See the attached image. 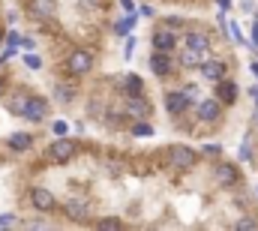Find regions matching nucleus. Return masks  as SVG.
I'll return each instance as SVG.
<instances>
[{
  "mask_svg": "<svg viewBox=\"0 0 258 231\" xmlns=\"http://www.w3.org/2000/svg\"><path fill=\"white\" fill-rule=\"evenodd\" d=\"M198 159H201V153L186 144H171L165 150V162L171 171H192V168H198Z\"/></svg>",
  "mask_w": 258,
  "mask_h": 231,
  "instance_id": "1",
  "label": "nucleus"
},
{
  "mask_svg": "<svg viewBox=\"0 0 258 231\" xmlns=\"http://www.w3.org/2000/svg\"><path fill=\"white\" fill-rule=\"evenodd\" d=\"M165 111L174 117V120H180V117L189 114V99H186V93H183L180 87L165 90Z\"/></svg>",
  "mask_w": 258,
  "mask_h": 231,
  "instance_id": "2",
  "label": "nucleus"
},
{
  "mask_svg": "<svg viewBox=\"0 0 258 231\" xmlns=\"http://www.w3.org/2000/svg\"><path fill=\"white\" fill-rule=\"evenodd\" d=\"M66 69H69L72 75H84V72H90V69H93V54H87V51H81V48L69 51V57H66Z\"/></svg>",
  "mask_w": 258,
  "mask_h": 231,
  "instance_id": "3",
  "label": "nucleus"
},
{
  "mask_svg": "<svg viewBox=\"0 0 258 231\" xmlns=\"http://www.w3.org/2000/svg\"><path fill=\"white\" fill-rule=\"evenodd\" d=\"M243 156L252 162V168L258 171V108L252 114V126H249V135H246V144H243Z\"/></svg>",
  "mask_w": 258,
  "mask_h": 231,
  "instance_id": "4",
  "label": "nucleus"
},
{
  "mask_svg": "<svg viewBox=\"0 0 258 231\" xmlns=\"http://www.w3.org/2000/svg\"><path fill=\"white\" fill-rule=\"evenodd\" d=\"M150 69H153L159 78L174 75V57H171V51H153V54H150Z\"/></svg>",
  "mask_w": 258,
  "mask_h": 231,
  "instance_id": "5",
  "label": "nucleus"
},
{
  "mask_svg": "<svg viewBox=\"0 0 258 231\" xmlns=\"http://www.w3.org/2000/svg\"><path fill=\"white\" fill-rule=\"evenodd\" d=\"M72 156H75V141H69V138L51 141V147H48V159H51V162H66V159H72Z\"/></svg>",
  "mask_w": 258,
  "mask_h": 231,
  "instance_id": "6",
  "label": "nucleus"
},
{
  "mask_svg": "<svg viewBox=\"0 0 258 231\" xmlns=\"http://www.w3.org/2000/svg\"><path fill=\"white\" fill-rule=\"evenodd\" d=\"M30 201H33V207L42 210V213H48V210L54 207V195H51V189H45V186H33V189H30Z\"/></svg>",
  "mask_w": 258,
  "mask_h": 231,
  "instance_id": "7",
  "label": "nucleus"
},
{
  "mask_svg": "<svg viewBox=\"0 0 258 231\" xmlns=\"http://www.w3.org/2000/svg\"><path fill=\"white\" fill-rule=\"evenodd\" d=\"M48 114V105H45V99H27V105H24V114L27 120H45Z\"/></svg>",
  "mask_w": 258,
  "mask_h": 231,
  "instance_id": "8",
  "label": "nucleus"
},
{
  "mask_svg": "<svg viewBox=\"0 0 258 231\" xmlns=\"http://www.w3.org/2000/svg\"><path fill=\"white\" fill-rule=\"evenodd\" d=\"M126 114L132 117V120H141V117H147V114H150V105H147V102H144L141 96H132V102H129Z\"/></svg>",
  "mask_w": 258,
  "mask_h": 231,
  "instance_id": "9",
  "label": "nucleus"
},
{
  "mask_svg": "<svg viewBox=\"0 0 258 231\" xmlns=\"http://www.w3.org/2000/svg\"><path fill=\"white\" fill-rule=\"evenodd\" d=\"M123 87H126V96H129V99L144 93V84H141V78H138V75H129L126 81H123Z\"/></svg>",
  "mask_w": 258,
  "mask_h": 231,
  "instance_id": "10",
  "label": "nucleus"
},
{
  "mask_svg": "<svg viewBox=\"0 0 258 231\" xmlns=\"http://www.w3.org/2000/svg\"><path fill=\"white\" fill-rule=\"evenodd\" d=\"M30 141H33V138H30L27 132H15V135L9 138V147H12V150H27Z\"/></svg>",
  "mask_w": 258,
  "mask_h": 231,
  "instance_id": "11",
  "label": "nucleus"
},
{
  "mask_svg": "<svg viewBox=\"0 0 258 231\" xmlns=\"http://www.w3.org/2000/svg\"><path fill=\"white\" fill-rule=\"evenodd\" d=\"M66 213H69L72 219H84L87 204H84V201H66Z\"/></svg>",
  "mask_w": 258,
  "mask_h": 231,
  "instance_id": "12",
  "label": "nucleus"
},
{
  "mask_svg": "<svg viewBox=\"0 0 258 231\" xmlns=\"http://www.w3.org/2000/svg\"><path fill=\"white\" fill-rule=\"evenodd\" d=\"M27 99H30V96H15V99H9V111H12V114H24Z\"/></svg>",
  "mask_w": 258,
  "mask_h": 231,
  "instance_id": "13",
  "label": "nucleus"
},
{
  "mask_svg": "<svg viewBox=\"0 0 258 231\" xmlns=\"http://www.w3.org/2000/svg\"><path fill=\"white\" fill-rule=\"evenodd\" d=\"M132 24H135V15H129V18H120V24H114V30H117V33H126Z\"/></svg>",
  "mask_w": 258,
  "mask_h": 231,
  "instance_id": "14",
  "label": "nucleus"
},
{
  "mask_svg": "<svg viewBox=\"0 0 258 231\" xmlns=\"http://www.w3.org/2000/svg\"><path fill=\"white\" fill-rule=\"evenodd\" d=\"M132 132H135V135H150V132H153V126H150V123H141V120H138V123L132 126Z\"/></svg>",
  "mask_w": 258,
  "mask_h": 231,
  "instance_id": "15",
  "label": "nucleus"
},
{
  "mask_svg": "<svg viewBox=\"0 0 258 231\" xmlns=\"http://www.w3.org/2000/svg\"><path fill=\"white\" fill-rule=\"evenodd\" d=\"M18 42H21V36H18V33H9V39H6V51H12Z\"/></svg>",
  "mask_w": 258,
  "mask_h": 231,
  "instance_id": "16",
  "label": "nucleus"
},
{
  "mask_svg": "<svg viewBox=\"0 0 258 231\" xmlns=\"http://www.w3.org/2000/svg\"><path fill=\"white\" fill-rule=\"evenodd\" d=\"M99 225H102V228H117V225H120V222H117V219H102V222H99Z\"/></svg>",
  "mask_w": 258,
  "mask_h": 231,
  "instance_id": "17",
  "label": "nucleus"
},
{
  "mask_svg": "<svg viewBox=\"0 0 258 231\" xmlns=\"http://www.w3.org/2000/svg\"><path fill=\"white\" fill-rule=\"evenodd\" d=\"M24 63H27L30 69H36V66H39V57H33V54H30V57H24Z\"/></svg>",
  "mask_w": 258,
  "mask_h": 231,
  "instance_id": "18",
  "label": "nucleus"
},
{
  "mask_svg": "<svg viewBox=\"0 0 258 231\" xmlns=\"http://www.w3.org/2000/svg\"><path fill=\"white\" fill-rule=\"evenodd\" d=\"M60 102H66V99H72V90H66V87H60V96H57Z\"/></svg>",
  "mask_w": 258,
  "mask_h": 231,
  "instance_id": "19",
  "label": "nucleus"
},
{
  "mask_svg": "<svg viewBox=\"0 0 258 231\" xmlns=\"http://www.w3.org/2000/svg\"><path fill=\"white\" fill-rule=\"evenodd\" d=\"M3 225H15V216H0V228Z\"/></svg>",
  "mask_w": 258,
  "mask_h": 231,
  "instance_id": "20",
  "label": "nucleus"
},
{
  "mask_svg": "<svg viewBox=\"0 0 258 231\" xmlns=\"http://www.w3.org/2000/svg\"><path fill=\"white\" fill-rule=\"evenodd\" d=\"M54 132H57V135H63V132H66V123H63V120H57V123H54Z\"/></svg>",
  "mask_w": 258,
  "mask_h": 231,
  "instance_id": "21",
  "label": "nucleus"
},
{
  "mask_svg": "<svg viewBox=\"0 0 258 231\" xmlns=\"http://www.w3.org/2000/svg\"><path fill=\"white\" fill-rule=\"evenodd\" d=\"M249 93H252V99H255V108H258V87H252Z\"/></svg>",
  "mask_w": 258,
  "mask_h": 231,
  "instance_id": "22",
  "label": "nucleus"
},
{
  "mask_svg": "<svg viewBox=\"0 0 258 231\" xmlns=\"http://www.w3.org/2000/svg\"><path fill=\"white\" fill-rule=\"evenodd\" d=\"M252 72H255V75H258V63H252Z\"/></svg>",
  "mask_w": 258,
  "mask_h": 231,
  "instance_id": "23",
  "label": "nucleus"
},
{
  "mask_svg": "<svg viewBox=\"0 0 258 231\" xmlns=\"http://www.w3.org/2000/svg\"><path fill=\"white\" fill-rule=\"evenodd\" d=\"M0 93H3V78H0Z\"/></svg>",
  "mask_w": 258,
  "mask_h": 231,
  "instance_id": "24",
  "label": "nucleus"
},
{
  "mask_svg": "<svg viewBox=\"0 0 258 231\" xmlns=\"http://www.w3.org/2000/svg\"><path fill=\"white\" fill-rule=\"evenodd\" d=\"M0 42H3V33H0Z\"/></svg>",
  "mask_w": 258,
  "mask_h": 231,
  "instance_id": "25",
  "label": "nucleus"
}]
</instances>
